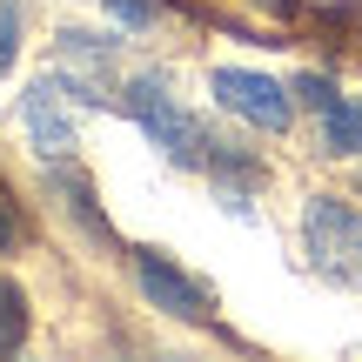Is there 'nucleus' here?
<instances>
[{"label": "nucleus", "instance_id": "obj_9", "mask_svg": "<svg viewBox=\"0 0 362 362\" xmlns=\"http://www.w3.org/2000/svg\"><path fill=\"white\" fill-rule=\"evenodd\" d=\"M13 54H21V13H13V0H0V81L13 74Z\"/></svg>", "mask_w": 362, "mask_h": 362}, {"label": "nucleus", "instance_id": "obj_2", "mask_svg": "<svg viewBox=\"0 0 362 362\" xmlns=\"http://www.w3.org/2000/svg\"><path fill=\"white\" fill-rule=\"evenodd\" d=\"M302 255L329 288H362V208L336 194H309L302 208Z\"/></svg>", "mask_w": 362, "mask_h": 362}, {"label": "nucleus", "instance_id": "obj_8", "mask_svg": "<svg viewBox=\"0 0 362 362\" xmlns=\"http://www.w3.org/2000/svg\"><path fill=\"white\" fill-rule=\"evenodd\" d=\"M21 342H27V296H21V282L0 275V356H13Z\"/></svg>", "mask_w": 362, "mask_h": 362}, {"label": "nucleus", "instance_id": "obj_10", "mask_svg": "<svg viewBox=\"0 0 362 362\" xmlns=\"http://www.w3.org/2000/svg\"><path fill=\"white\" fill-rule=\"evenodd\" d=\"M21 235H27L21 202H13V194H7V181H0V255H7V248H21Z\"/></svg>", "mask_w": 362, "mask_h": 362}, {"label": "nucleus", "instance_id": "obj_4", "mask_svg": "<svg viewBox=\"0 0 362 362\" xmlns=\"http://www.w3.org/2000/svg\"><path fill=\"white\" fill-rule=\"evenodd\" d=\"M134 282H141V296L155 302L161 315H175V322H208V315H215V296H208L194 275H181L168 255H155V248H134Z\"/></svg>", "mask_w": 362, "mask_h": 362}, {"label": "nucleus", "instance_id": "obj_1", "mask_svg": "<svg viewBox=\"0 0 362 362\" xmlns=\"http://www.w3.org/2000/svg\"><path fill=\"white\" fill-rule=\"evenodd\" d=\"M121 107L134 115V128H141L148 141H155L161 155L175 161V168H208V175H235V168H248V161L228 155V141H215V134H208L202 121H194L188 107L175 101L161 74H134L128 88H121Z\"/></svg>", "mask_w": 362, "mask_h": 362}, {"label": "nucleus", "instance_id": "obj_3", "mask_svg": "<svg viewBox=\"0 0 362 362\" xmlns=\"http://www.w3.org/2000/svg\"><path fill=\"white\" fill-rule=\"evenodd\" d=\"M208 94H215L235 121H248V128H262V134H282L288 115H296L288 94L275 88L269 74H255V67H215V74H208Z\"/></svg>", "mask_w": 362, "mask_h": 362}, {"label": "nucleus", "instance_id": "obj_5", "mask_svg": "<svg viewBox=\"0 0 362 362\" xmlns=\"http://www.w3.org/2000/svg\"><path fill=\"white\" fill-rule=\"evenodd\" d=\"M67 94H74L67 74H40L34 88L21 94V121H27V134H34V148L47 161L74 155V115H67Z\"/></svg>", "mask_w": 362, "mask_h": 362}, {"label": "nucleus", "instance_id": "obj_6", "mask_svg": "<svg viewBox=\"0 0 362 362\" xmlns=\"http://www.w3.org/2000/svg\"><path fill=\"white\" fill-rule=\"evenodd\" d=\"M54 194L67 202V215H74L81 228L94 235V242H115V228H107V215L94 208V188H88V181H81L74 168H54Z\"/></svg>", "mask_w": 362, "mask_h": 362}, {"label": "nucleus", "instance_id": "obj_7", "mask_svg": "<svg viewBox=\"0 0 362 362\" xmlns=\"http://www.w3.org/2000/svg\"><path fill=\"white\" fill-rule=\"evenodd\" d=\"M322 148L329 155H362V101H329L322 107Z\"/></svg>", "mask_w": 362, "mask_h": 362}]
</instances>
